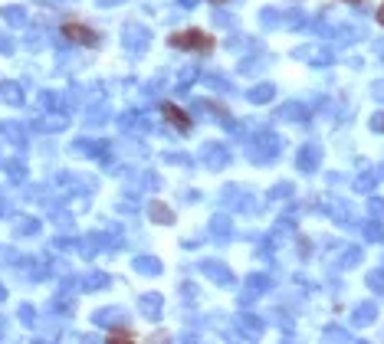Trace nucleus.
<instances>
[{
    "label": "nucleus",
    "mask_w": 384,
    "mask_h": 344,
    "mask_svg": "<svg viewBox=\"0 0 384 344\" xmlns=\"http://www.w3.org/2000/svg\"><path fill=\"white\" fill-rule=\"evenodd\" d=\"M348 3H361V0H348Z\"/></svg>",
    "instance_id": "obj_7"
},
{
    "label": "nucleus",
    "mask_w": 384,
    "mask_h": 344,
    "mask_svg": "<svg viewBox=\"0 0 384 344\" xmlns=\"http://www.w3.org/2000/svg\"><path fill=\"white\" fill-rule=\"evenodd\" d=\"M109 338H112V341H132L135 334H132V332H112Z\"/></svg>",
    "instance_id": "obj_4"
},
{
    "label": "nucleus",
    "mask_w": 384,
    "mask_h": 344,
    "mask_svg": "<svg viewBox=\"0 0 384 344\" xmlns=\"http://www.w3.org/2000/svg\"><path fill=\"white\" fill-rule=\"evenodd\" d=\"M213 3H223V0H213Z\"/></svg>",
    "instance_id": "obj_8"
},
{
    "label": "nucleus",
    "mask_w": 384,
    "mask_h": 344,
    "mask_svg": "<svg viewBox=\"0 0 384 344\" xmlns=\"http://www.w3.org/2000/svg\"><path fill=\"white\" fill-rule=\"evenodd\" d=\"M162 111H164V118H168V125H174V128H177L181 135H187V132H191V125H194V122L187 118V111H184V109H177V105H171V102H164Z\"/></svg>",
    "instance_id": "obj_3"
},
{
    "label": "nucleus",
    "mask_w": 384,
    "mask_h": 344,
    "mask_svg": "<svg viewBox=\"0 0 384 344\" xmlns=\"http://www.w3.org/2000/svg\"><path fill=\"white\" fill-rule=\"evenodd\" d=\"M62 37L69 39V43H79V46H96V43H99L96 30L79 24V20H66V24H62Z\"/></svg>",
    "instance_id": "obj_2"
},
{
    "label": "nucleus",
    "mask_w": 384,
    "mask_h": 344,
    "mask_svg": "<svg viewBox=\"0 0 384 344\" xmlns=\"http://www.w3.org/2000/svg\"><path fill=\"white\" fill-rule=\"evenodd\" d=\"M378 24L384 26V3H381V10H378Z\"/></svg>",
    "instance_id": "obj_5"
},
{
    "label": "nucleus",
    "mask_w": 384,
    "mask_h": 344,
    "mask_svg": "<svg viewBox=\"0 0 384 344\" xmlns=\"http://www.w3.org/2000/svg\"><path fill=\"white\" fill-rule=\"evenodd\" d=\"M378 128H384V118H381V122H378Z\"/></svg>",
    "instance_id": "obj_6"
},
{
    "label": "nucleus",
    "mask_w": 384,
    "mask_h": 344,
    "mask_svg": "<svg viewBox=\"0 0 384 344\" xmlns=\"http://www.w3.org/2000/svg\"><path fill=\"white\" fill-rule=\"evenodd\" d=\"M168 43H171V49H181V53H213V46H217V39L207 33V30H200V26H191V30H181V33H174V37H168Z\"/></svg>",
    "instance_id": "obj_1"
}]
</instances>
